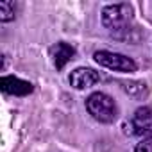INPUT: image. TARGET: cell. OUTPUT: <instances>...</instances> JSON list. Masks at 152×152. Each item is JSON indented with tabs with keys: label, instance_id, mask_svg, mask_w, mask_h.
<instances>
[{
	"label": "cell",
	"instance_id": "obj_1",
	"mask_svg": "<svg viewBox=\"0 0 152 152\" xmlns=\"http://www.w3.org/2000/svg\"><path fill=\"white\" fill-rule=\"evenodd\" d=\"M86 109L100 124H111L116 118V104H115V100L109 95L102 93V91H95L86 99Z\"/></svg>",
	"mask_w": 152,
	"mask_h": 152
},
{
	"label": "cell",
	"instance_id": "obj_2",
	"mask_svg": "<svg viewBox=\"0 0 152 152\" xmlns=\"http://www.w3.org/2000/svg\"><path fill=\"white\" fill-rule=\"evenodd\" d=\"M132 22V7L129 4H113L102 9V25L111 32L125 31Z\"/></svg>",
	"mask_w": 152,
	"mask_h": 152
},
{
	"label": "cell",
	"instance_id": "obj_3",
	"mask_svg": "<svg viewBox=\"0 0 152 152\" xmlns=\"http://www.w3.org/2000/svg\"><path fill=\"white\" fill-rule=\"evenodd\" d=\"M124 132L127 136H140L141 140L152 136V107H138L132 118L124 124Z\"/></svg>",
	"mask_w": 152,
	"mask_h": 152
},
{
	"label": "cell",
	"instance_id": "obj_4",
	"mask_svg": "<svg viewBox=\"0 0 152 152\" xmlns=\"http://www.w3.org/2000/svg\"><path fill=\"white\" fill-rule=\"evenodd\" d=\"M93 57H95V61L100 66L115 70V72H127V73H131V72H136V68H138V64L131 57H127L124 54L109 52V50H99V52L93 54Z\"/></svg>",
	"mask_w": 152,
	"mask_h": 152
},
{
	"label": "cell",
	"instance_id": "obj_5",
	"mask_svg": "<svg viewBox=\"0 0 152 152\" xmlns=\"http://www.w3.org/2000/svg\"><path fill=\"white\" fill-rule=\"evenodd\" d=\"M99 81H100L99 72H95V70H91V68H77V70H73L72 75H70V84H72L75 90L91 88V86L97 84Z\"/></svg>",
	"mask_w": 152,
	"mask_h": 152
},
{
	"label": "cell",
	"instance_id": "obj_6",
	"mask_svg": "<svg viewBox=\"0 0 152 152\" xmlns=\"http://www.w3.org/2000/svg\"><path fill=\"white\" fill-rule=\"evenodd\" d=\"M0 88H2L4 93L7 95H15V97H25L29 93H32V84L23 81V79H18V77H2L0 79Z\"/></svg>",
	"mask_w": 152,
	"mask_h": 152
},
{
	"label": "cell",
	"instance_id": "obj_7",
	"mask_svg": "<svg viewBox=\"0 0 152 152\" xmlns=\"http://www.w3.org/2000/svg\"><path fill=\"white\" fill-rule=\"evenodd\" d=\"M73 56H75V48H73L72 45L64 43V41H59V43H56V45L50 48V57H52L54 66H56L57 70L64 68V64L70 63V61L73 59Z\"/></svg>",
	"mask_w": 152,
	"mask_h": 152
},
{
	"label": "cell",
	"instance_id": "obj_8",
	"mask_svg": "<svg viewBox=\"0 0 152 152\" xmlns=\"http://www.w3.org/2000/svg\"><path fill=\"white\" fill-rule=\"evenodd\" d=\"M15 20V4L9 0H2L0 2V22H11Z\"/></svg>",
	"mask_w": 152,
	"mask_h": 152
},
{
	"label": "cell",
	"instance_id": "obj_9",
	"mask_svg": "<svg viewBox=\"0 0 152 152\" xmlns=\"http://www.w3.org/2000/svg\"><path fill=\"white\" fill-rule=\"evenodd\" d=\"M124 90L134 97V99H140V97H145L147 95V86L143 83H125L124 84Z\"/></svg>",
	"mask_w": 152,
	"mask_h": 152
},
{
	"label": "cell",
	"instance_id": "obj_10",
	"mask_svg": "<svg viewBox=\"0 0 152 152\" xmlns=\"http://www.w3.org/2000/svg\"><path fill=\"white\" fill-rule=\"evenodd\" d=\"M134 152H152V136L140 140L134 147Z\"/></svg>",
	"mask_w": 152,
	"mask_h": 152
}]
</instances>
